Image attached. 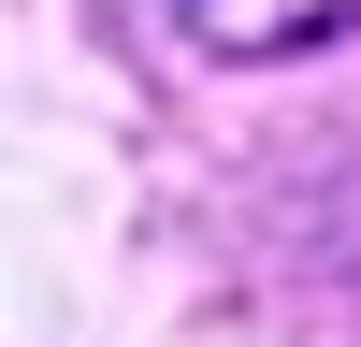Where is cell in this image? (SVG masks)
I'll use <instances>...</instances> for the list:
<instances>
[{
	"label": "cell",
	"mask_w": 361,
	"mask_h": 347,
	"mask_svg": "<svg viewBox=\"0 0 361 347\" xmlns=\"http://www.w3.org/2000/svg\"><path fill=\"white\" fill-rule=\"evenodd\" d=\"M173 15H188V44H217V58H289V44L361 29V0H173Z\"/></svg>",
	"instance_id": "1"
}]
</instances>
